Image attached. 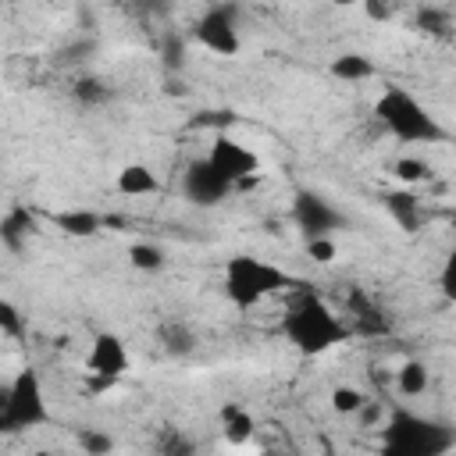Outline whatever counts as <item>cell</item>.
<instances>
[{"mask_svg": "<svg viewBox=\"0 0 456 456\" xmlns=\"http://www.w3.org/2000/svg\"><path fill=\"white\" fill-rule=\"evenodd\" d=\"M182 192H185L192 203H200V207H214V203L228 200L232 185H228V182H224V178H221L207 160H192V164L185 167Z\"/></svg>", "mask_w": 456, "mask_h": 456, "instance_id": "cell-10", "label": "cell"}, {"mask_svg": "<svg viewBox=\"0 0 456 456\" xmlns=\"http://www.w3.org/2000/svg\"><path fill=\"white\" fill-rule=\"evenodd\" d=\"M32 456H53V452H46V449H39V452H32Z\"/></svg>", "mask_w": 456, "mask_h": 456, "instance_id": "cell-29", "label": "cell"}, {"mask_svg": "<svg viewBox=\"0 0 456 456\" xmlns=\"http://www.w3.org/2000/svg\"><path fill=\"white\" fill-rule=\"evenodd\" d=\"M374 118L399 139V142H442L445 128L424 110V103L399 89V86H385L381 96L374 100Z\"/></svg>", "mask_w": 456, "mask_h": 456, "instance_id": "cell-4", "label": "cell"}, {"mask_svg": "<svg viewBox=\"0 0 456 456\" xmlns=\"http://www.w3.org/2000/svg\"><path fill=\"white\" fill-rule=\"evenodd\" d=\"M292 217H296V224L306 232V239H324V235H331V232H338V228L346 224L342 210L331 207V203H328L324 196H317V192H299L296 203H292Z\"/></svg>", "mask_w": 456, "mask_h": 456, "instance_id": "cell-9", "label": "cell"}, {"mask_svg": "<svg viewBox=\"0 0 456 456\" xmlns=\"http://www.w3.org/2000/svg\"><path fill=\"white\" fill-rule=\"evenodd\" d=\"M0 335H7V338L25 335V314L11 299H0Z\"/></svg>", "mask_w": 456, "mask_h": 456, "instance_id": "cell-23", "label": "cell"}, {"mask_svg": "<svg viewBox=\"0 0 456 456\" xmlns=\"http://www.w3.org/2000/svg\"><path fill=\"white\" fill-rule=\"evenodd\" d=\"M328 71H331L335 78H342V82H367V78L378 75L374 61L363 57V53H342V57H335V61L328 64Z\"/></svg>", "mask_w": 456, "mask_h": 456, "instance_id": "cell-14", "label": "cell"}, {"mask_svg": "<svg viewBox=\"0 0 456 456\" xmlns=\"http://www.w3.org/2000/svg\"><path fill=\"white\" fill-rule=\"evenodd\" d=\"M157 452L160 456H196V438L185 435L182 428H164L157 438Z\"/></svg>", "mask_w": 456, "mask_h": 456, "instance_id": "cell-19", "label": "cell"}, {"mask_svg": "<svg viewBox=\"0 0 456 456\" xmlns=\"http://www.w3.org/2000/svg\"><path fill=\"white\" fill-rule=\"evenodd\" d=\"M207 164H210L232 189H239V185L249 182V178H260V157H256L246 142L228 139V135H217V139H214V146H210V153H207Z\"/></svg>", "mask_w": 456, "mask_h": 456, "instance_id": "cell-8", "label": "cell"}, {"mask_svg": "<svg viewBox=\"0 0 456 456\" xmlns=\"http://www.w3.org/2000/svg\"><path fill=\"white\" fill-rule=\"evenodd\" d=\"M363 11H367V14H370V18H378V21H385V18H388V14H392V11H388V7H385V4H378V0H370V4H367V7H363Z\"/></svg>", "mask_w": 456, "mask_h": 456, "instance_id": "cell-28", "label": "cell"}, {"mask_svg": "<svg viewBox=\"0 0 456 456\" xmlns=\"http://www.w3.org/2000/svg\"><path fill=\"white\" fill-rule=\"evenodd\" d=\"M71 96H75L82 107H100V103H107V100L114 96V89H110L103 78H78V82L71 86Z\"/></svg>", "mask_w": 456, "mask_h": 456, "instance_id": "cell-20", "label": "cell"}, {"mask_svg": "<svg viewBox=\"0 0 456 456\" xmlns=\"http://www.w3.org/2000/svg\"><path fill=\"white\" fill-rule=\"evenodd\" d=\"M82 449H86V456H110V452H114V438H110L107 431L86 428V431H82Z\"/></svg>", "mask_w": 456, "mask_h": 456, "instance_id": "cell-24", "label": "cell"}, {"mask_svg": "<svg viewBox=\"0 0 456 456\" xmlns=\"http://www.w3.org/2000/svg\"><path fill=\"white\" fill-rule=\"evenodd\" d=\"M53 224L71 235V239H93L100 228H103V217L96 210H86V207H75V210H61L53 214Z\"/></svg>", "mask_w": 456, "mask_h": 456, "instance_id": "cell-12", "label": "cell"}, {"mask_svg": "<svg viewBox=\"0 0 456 456\" xmlns=\"http://www.w3.org/2000/svg\"><path fill=\"white\" fill-rule=\"evenodd\" d=\"M32 214L28 210H21V207H14L4 221H0V235H4V242H7V249H14V253H21V246H25V239H28V232H32Z\"/></svg>", "mask_w": 456, "mask_h": 456, "instance_id": "cell-16", "label": "cell"}, {"mask_svg": "<svg viewBox=\"0 0 456 456\" xmlns=\"http://www.w3.org/2000/svg\"><path fill=\"white\" fill-rule=\"evenodd\" d=\"M114 185H118L121 196H153L160 189V178H157V171L150 164H125L118 171Z\"/></svg>", "mask_w": 456, "mask_h": 456, "instance_id": "cell-11", "label": "cell"}, {"mask_svg": "<svg viewBox=\"0 0 456 456\" xmlns=\"http://www.w3.org/2000/svg\"><path fill=\"white\" fill-rule=\"evenodd\" d=\"M128 367H132V356H128V346L121 342V335H114V331L93 335V342L86 349V374L93 378L96 388L114 385L118 378H125Z\"/></svg>", "mask_w": 456, "mask_h": 456, "instance_id": "cell-7", "label": "cell"}, {"mask_svg": "<svg viewBox=\"0 0 456 456\" xmlns=\"http://www.w3.org/2000/svg\"><path fill=\"white\" fill-rule=\"evenodd\" d=\"M306 253L314 256V264H331V260L338 256V246H335L331 235H324V239H306Z\"/></svg>", "mask_w": 456, "mask_h": 456, "instance_id": "cell-26", "label": "cell"}, {"mask_svg": "<svg viewBox=\"0 0 456 456\" xmlns=\"http://www.w3.org/2000/svg\"><path fill=\"white\" fill-rule=\"evenodd\" d=\"M363 403H367V395H363L356 385H338V388H331V410L342 413V417H356Z\"/></svg>", "mask_w": 456, "mask_h": 456, "instance_id": "cell-22", "label": "cell"}, {"mask_svg": "<svg viewBox=\"0 0 456 456\" xmlns=\"http://www.w3.org/2000/svg\"><path fill=\"white\" fill-rule=\"evenodd\" d=\"M428 385H431V378H428V367H424L420 360H406V363H399V370H395V388H399L403 395L417 399V395L428 392Z\"/></svg>", "mask_w": 456, "mask_h": 456, "instance_id": "cell-18", "label": "cell"}, {"mask_svg": "<svg viewBox=\"0 0 456 456\" xmlns=\"http://www.w3.org/2000/svg\"><path fill=\"white\" fill-rule=\"evenodd\" d=\"M164 249L157 246V242H135L132 249H128V264L135 267V271H160L164 267Z\"/></svg>", "mask_w": 456, "mask_h": 456, "instance_id": "cell-21", "label": "cell"}, {"mask_svg": "<svg viewBox=\"0 0 456 456\" xmlns=\"http://www.w3.org/2000/svg\"><path fill=\"white\" fill-rule=\"evenodd\" d=\"M0 435H11V413H7V385H0Z\"/></svg>", "mask_w": 456, "mask_h": 456, "instance_id": "cell-27", "label": "cell"}, {"mask_svg": "<svg viewBox=\"0 0 456 456\" xmlns=\"http://www.w3.org/2000/svg\"><path fill=\"white\" fill-rule=\"evenodd\" d=\"M281 335L285 342L303 353V356H324L328 349L349 342V324L314 292H303L299 299H292V306L285 310L281 321Z\"/></svg>", "mask_w": 456, "mask_h": 456, "instance_id": "cell-1", "label": "cell"}, {"mask_svg": "<svg viewBox=\"0 0 456 456\" xmlns=\"http://www.w3.org/2000/svg\"><path fill=\"white\" fill-rule=\"evenodd\" d=\"M235 7L232 4H214L200 14V21L192 25V39L217 53V57H235L242 50V39H239V21H235Z\"/></svg>", "mask_w": 456, "mask_h": 456, "instance_id": "cell-6", "label": "cell"}, {"mask_svg": "<svg viewBox=\"0 0 456 456\" xmlns=\"http://www.w3.org/2000/svg\"><path fill=\"white\" fill-rule=\"evenodd\" d=\"M392 171H395L399 182H420V178H428V164L417 160V157H399L392 164Z\"/></svg>", "mask_w": 456, "mask_h": 456, "instance_id": "cell-25", "label": "cell"}, {"mask_svg": "<svg viewBox=\"0 0 456 456\" xmlns=\"http://www.w3.org/2000/svg\"><path fill=\"white\" fill-rule=\"evenodd\" d=\"M7 413H11V435L43 428L50 420L46 392H43V381H39V374L32 367H21L11 378V385H7Z\"/></svg>", "mask_w": 456, "mask_h": 456, "instance_id": "cell-5", "label": "cell"}, {"mask_svg": "<svg viewBox=\"0 0 456 456\" xmlns=\"http://www.w3.org/2000/svg\"><path fill=\"white\" fill-rule=\"evenodd\" d=\"M160 346H164V353H171V356H189V353L196 349V335H192L189 324L167 321V324H160Z\"/></svg>", "mask_w": 456, "mask_h": 456, "instance_id": "cell-17", "label": "cell"}, {"mask_svg": "<svg viewBox=\"0 0 456 456\" xmlns=\"http://www.w3.org/2000/svg\"><path fill=\"white\" fill-rule=\"evenodd\" d=\"M385 207H388V214L399 221V228L417 232V224H420V200H417L413 192H388V196H385Z\"/></svg>", "mask_w": 456, "mask_h": 456, "instance_id": "cell-15", "label": "cell"}, {"mask_svg": "<svg viewBox=\"0 0 456 456\" xmlns=\"http://www.w3.org/2000/svg\"><path fill=\"white\" fill-rule=\"evenodd\" d=\"M253 431H256V424H253V417L239 403H228L221 410V435H224L228 445H246L253 438Z\"/></svg>", "mask_w": 456, "mask_h": 456, "instance_id": "cell-13", "label": "cell"}, {"mask_svg": "<svg viewBox=\"0 0 456 456\" xmlns=\"http://www.w3.org/2000/svg\"><path fill=\"white\" fill-rule=\"evenodd\" d=\"M456 445V435L442 420L417 417L399 410L381 428V456H445Z\"/></svg>", "mask_w": 456, "mask_h": 456, "instance_id": "cell-3", "label": "cell"}, {"mask_svg": "<svg viewBox=\"0 0 456 456\" xmlns=\"http://www.w3.org/2000/svg\"><path fill=\"white\" fill-rule=\"evenodd\" d=\"M292 285H296V278L285 267L260 260L253 253H235L224 264V296L235 310H253L256 303H264L274 292L292 289Z\"/></svg>", "mask_w": 456, "mask_h": 456, "instance_id": "cell-2", "label": "cell"}]
</instances>
